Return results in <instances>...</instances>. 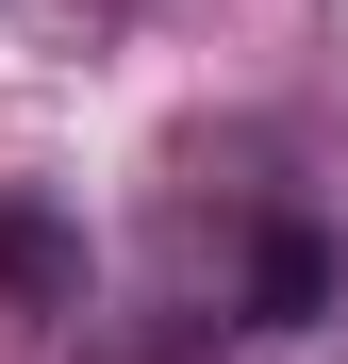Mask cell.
<instances>
[{"mask_svg":"<svg viewBox=\"0 0 348 364\" xmlns=\"http://www.w3.org/2000/svg\"><path fill=\"white\" fill-rule=\"evenodd\" d=\"M332 282H348V265H332V232H315V215H265V249H249V331H315V315H332Z\"/></svg>","mask_w":348,"mask_h":364,"instance_id":"6da1fadb","label":"cell"},{"mask_svg":"<svg viewBox=\"0 0 348 364\" xmlns=\"http://www.w3.org/2000/svg\"><path fill=\"white\" fill-rule=\"evenodd\" d=\"M0 298H33V315H83V232L50 199H0Z\"/></svg>","mask_w":348,"mask_h":364,"instance_id":"7a4b0ae2","label":"cell"}]
</instances>
